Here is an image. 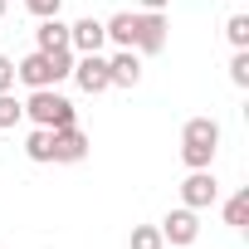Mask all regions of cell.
I'll return each instance as SVG.
<instances>
[{"label": "cell", "mask_w": 249, "mask_h": 249, "mask_svg": "<svg viewBox=\"0 0 249 249\" xmlns=\"http://www.w3.org/2000/svg\"><path fill=\"white\" fill-rule=\"evenodd\" d=\"M171 0H142V10H166Z\"/></svg>", "instance_id": "cell-21"}, {"label": "cell", "mask_w": 249, "mask_h": 249, "mask_svg": "<svg viewBox=\"0 0 249 249\" xmlns=\"http://www.w3.org/2000/svg\"><path fill=\"white\" fill-rule=\"evenodd\" d=\"M88 132L78 127V122H73V127H54V161H64V166H73V161H83L88 157Z\"/></svg>", "instance_id": "cell-8"}, {"label": "cell", "mask_w": 249, "mask_h": 249, "mask_svg": "<svg viewBox=\"0 0 249 249\" xmlns=\"http://www.w3.org/2000/svg\"><path fill=\"white\" fill-rule=\"evenodd\" d=\"M25 117L35 122V127H73L78 122V112H73V103L64 98V93H54V88H30V98H25Z\"/></svg>", "instance_id": "cell-2"}, {"label": "cell", "mask_w": 249, "mask_h": 249, "mask_svg": "<svg viewBox=\"0 0 249 249\" xmlns=\"http://www.w3.org/2000/svg\"><path fill=\"white\" fill-rule=\"evenodd\" d=\"M107 78H112V88H137L142 83V54L137 49H117L107 59Z\"/></svg>", "instance_id": "cell-10"}, {"label": "cell", "mask_w": 249, "mask_h": 249, "mask_svg": "<svg viewBox=\"0 0 249 249\" xmlns=\"http://www.w3.org/2000/svg\"><path fill=\"white\" fill-rule=\"evenodd\" d=\"M10 88H15V59L0 54V93H10Z\"/></svg>", "instance_id": "cell-20"}, {"label": "cell", "mask_w": 249, "mask_h": 249, "mask_svg": "<svg viewBox=\"0 0 249 249\" xmlns=\"http://www.w3.org/2000/svg\"><path fill=\"white\" fill-rule=\"evenodd\" d=\"M25 157H30V161H54V132H49V127H35V132L25 137Z\"/></svg>", "instance_id": "cell-13"}, {"label": "cell", "mask_w": 249, "mask_h": 249, "mask_svg": "<svg viewBox=\"0 0 249 249\" xmlns=\"http://www.w3.org/2000/svg\"><path fill=\"white\" fill-rule=\"evenodd\" d=\"M103 44H107V30H103V20H78V25H69V49L73 54H103Z\"/></svg>", "instance_id": "cell-9"}, {"label": "cell", "mask_w": 249, "mask_h": 249, "mask_svg": "<svg viewBox=\"0 0 249 249\" xmlns=\"http://www.w3.org/2000/svg\"><path fill=\"white\" fill-rule=\"evenodd\" d=\"M0 15H5V0H0Z\"/></svg>", "instance_id": "cell-22"}, {"label": "cell", "mask_w": 249, "mask_h": 249, "mask_svg": "<svg viewBox=\"0 0 249 249\" xmlns=\"http://www.w3.org/2000/svg\"><path fill=\"white\" fill-rule=\"evenodd\" d=\"M127 244H132V249H166V239H161V230H157V225H137Z\"/></svg>", "instance_id": "cell-16"}, {"label": "cell", "mask_w": 249, "mask_h": 249, "mask_svg": "<svg viewBox=\"0 0 249 249\" xmlns=\"http://www.w3.org/2000/svg\"><path fill=\"white\" fill-rule=\"evenodd\" d=\"M69 78H78L83 93H107V88H112V78H107V59H103V54H78Z\"/></svg>", "instance_id": "cell-6"}, {"label": "cell", "mask_w": 249, "mask_h": 249, "mask_svg": "<svg viewBox=\"0 0 249 249\" xmlns=\"http://www.w3.org/2000/svg\"><path fill=\"white\" fill-rule=\"evenodd\" d=\"M215 200H220V181H215L210 166H205V171H191V176L181 181V205L205 210V205H215Z\"/></svg>", "instance_id": "cell-4"}, {"label": "cell", "mask_w": 249, "mask_h": 249, "mask_svg": "<svg viewBox=\"0 0 249 249\" xmlns=\"http://www.w3.org/2000/svg\"><path fill=\"white\" fill-rule=\"evenodd\" d=\"M244 220H249V191H239V196L225 200V225L230 230H244Z\"/></svg>", "instance_id": "cell-15"}, {"label": "cell", "mask_w": 249, "mask_h": 249, "mask_svg": "<svg viewBox=\"0 0 249 249\" xmlns=\"http://www.w3.org/2000/svg\"><path fill=\"white\" fill-rule=\"evenodd\" d=\"M225 35H230V44H234V49H249V15H230Z\"/></svg>", "instance_id": "cell-17"}, {"label": "cell", "mask_w": 249, "mask_h": 249, "mask_svg": "<svg viewBox=\"0 0 249 249\" xmlns=\"http://www.w3.org/2000/svg\"><path fill=\"white\" fill-rule=\"evenodd\" d=\"M59 5H64V0H25V10H30V15H39V20L59 15Z\"/></svg>", "instance_id": "cell-19"}, {"label": "cell", "mask_w": 249, "mask_h": 249, "mask_svg": "<svg viewBox=\"0 0 249 249\" xmlns=\"http://www.w3.org/2000/svg\"><path fill=\"white\" fill-rule=\"evenodd\" d=\"M230 83H234V88H249V49H234V59H230Z\"/></svg>", "instance_id": "cell-18"}, {"label": "cell", "mask_w": 249, "mask_h": 249, "mask_svg": "<svg viewBox=\"0 0 249 249\" xmlns=\"http://www.w3.org/2000/svg\"><path fill=\"white\" fill-rule=\"evenodd\" d=\"M137 54H161L166 49V15L161 10H137Z\"/></svg>", "instance_id": "cell-5"}, {"label": "cell", "mask_w": 249, "mask_h": 249, "mask_svg": "<svg viewBox=\"0 0 249 249\" xmlns=\"http://www.w3.org/2000/svg\"><path fill=\"white\" fill-rule=\"evenodd\" d=\"M15 78H20L25 88H54V83H59V78H54V59H49L44 49L25 54V59L15 64Z\"/></svg>", "instance_id": "cell-7"}, {"label": "cell", "mask_w": 249, "mask_h": 249, "mask_svg": "<svg viewBox=\"0 0 249 249\" xmlns=\"http://www.w3.org/2000/svg\"><path fill=\"white\" fill-rule=\"evenodd\" d=\"M20 122H25V103L15 98V93H0V127H20Z\"/></svg>", "instance_id": "cell-14"}, {"label": "cell", "mask_w": 249, "mask_h": 249, "mask_svg": "<svg viewBox=\"0 0 249 249\" xmlns=\"http://www.w3.org/2000/svg\"><path fill=\"white\" fill-rule=\"evenodd\" d=\"M220 152V122L215 117H191L186 127H181V161L191 171H205Z\"/></svg>", "instance_id": "cell-1"}, {"label": "cell", "mask_w": 249, "mask_h": 249, "mask_svg": "<svg viewBox=\"0 0 249 249\" xmlns=\"http://www.w3.org/2000/svg\"><path fill=\"white\" fill-rule=\"evenodd\" d=\"M103 30H107V39H112L117 49H132V44H137V15H132V10H117L112 20H103Z\"/></svg>", "instance_id": "cell-11"}, {"label": "cell", "mask_w": 249, "mask_h": 249, "mask_svg": "<svg viewBox=\"0 0 249 249\" xmlns=\"http://www.w3.org/2000/svg\"><path fill=\"white\" fill-rule=\"evenodd\" d=\"M35 44L49 54V49H69V25L59 20V15H49V20H39V30H35Z\"/></svg>", "instance_id": "cell-12"}, {"label": "cell", "mask_w": 249, "mask_h": 249, "mask_svg": "<svg viewBox=\"0 0 249 249\" xmlns=\"http://www.w3.org/2000/svg\"><path fill=\"white\" fill-rule=\"evenodd\" d=\"M157 230H161V239H166V244L186 249V244H196V239H200V210H191V205H176V210H171V215H166Z\"/></svg>", "instance_id": "cell-3"}]
</instances>
